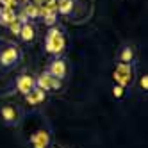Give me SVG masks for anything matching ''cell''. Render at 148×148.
Here are the masks:
<instances>
[{"mask_svg":"<svg viewBox=\"0 0 148 148\" xmlns=\"http://www.w3.org/2000/svg\"><path fill=\"white\" fill-rule=\"evenodd\" d=\"M45 48L48 54L52 56H61L62 52L66 50V38L64 34H62V30L57 29V27H52L48 30V34H47V39H45Z\"/></svg>","mask_w":148,"mask_h":148,"instance_id":"1","label":"cell"},{"mask_svg":"<svg viewBox=\"0 0 148 148\" xmlns=\"http://www.w3.org/2000/svg\"><path fill=\"white\" fill-rule=\"evenodd\" d=\"M112 79L114 82L121 88H129L132 86V82L136 79V68H134V62L127 64V62H118L112 71Z\"/></svg>","mask_w":148,"mask_h":148,"instance_id":"2","label":"cell"},{"mask_svg":"<svg viewBox=\"0 0 148 148\" xmlns=\"http://www.w3.org/2000/svg\"><path fill=\"white\" fill-rule=\"evenodd\" d=\"M22 59V52H20V47L14 43H7L0 48V66L4 70H9L18 64V61Z\"/></svg>","mask_w":148,"mask_h":148,"instance_id":"3","label":"cell"},{"mask_svg":"<svg viewBox=\"0 0 148 148\" xmlns=\"http://www.w3.org/2000/svg\"><path fill=\"white\" fill-rule=\"evenodd\" d=\"M0 120H2L7 127H14L20 123L22 120V111H20L16 105H4L2 109H0Z\"/></svg>","mask_w":148,"mask_h":148,"instance_id":"4","label":"cell"},{"mask_svg":"<svg viewBox=\"0 0 148 148\" xmlns=\"http://www.w3.org/2000/svg\"><path fill=\"white\" fill-rule=\"evenodd\" d=\"M36 88L43 89L45 93L47 91H57V89H61V80L56 79V77H52L48 71H45V73H41V75L36 79Z\"/></svg>","mask_w":148,"mask_h":148,"instance_id":"5","label":"cell"},{"mask_svg":"<svg viewBox=\"0 0 148 148\" xmlns=\"http://www.w3.org/2000/svg\"><path fill=\"white\" fill-rule=\"evenodd\" d=\"M52 77H56V79H59V80H62L66 75H68V64H66V61L62 59L61 56H57V57H54L50 61V64H48V70H47Z\"/></svg>","mask_w":148,"mask_h":148,"instance_id":"6","label":"cell"},{"mask_svg":"<svg viewBox=\"0 0 148 148\" xmlns=\"http://www.w3.org/2000/svg\"><path fill=\"white\" fill-rule=\"evenodd\" d=\"M50 145V132L47 129H39L30 136V146L32 148H48Z\"/></svg>","mask_w":148,"mask_h":148,"instance_id":"7","label":"cell"},{"mask_svg":"<svg viewBox=\"0 0 148 148\" xmlns=\"http://www.w3.org/2000/svg\"><path fill=\"white\" fill-rule=\"evenodd\" d=\"M34 88H36V79L27 75V73H23V75H20L16 79V89H18V93L27 95V93L32 91Z\"/></svg>","mask_w":148,"mask_h":148,"instance_id":"8","label":"cell"},{"mask_svg":"<svg viewBox=\"0 0 148 148\" xmlns=\"http://www.w3.org/2000/svg\"><path fill=\"white\" fill-rule=\"evenodd\" d=\"M20 39L23 41V43H30L34 38H36V27L30 23V22H25L22 23V29H20Z\"/></svg>","mask_w":148,"mask_h":148,"instance_id":"9","label":"cell"},{"mask_svg":"<svg viewBox=\"0 0 148 148\" xmlns=\"http://www.w3.org/2000/svg\"><path fill=\"white\" fill-rule=\"evenodd\" d=\"M16 13H14V9L11 7H2L0 5V25L2 27H9L14 20H16Z\"/></svg>","mask_w":148,"mask_h":148,"instance_id":"10","label":"cell"},{"mask_svg":"<svg viewBox=\"0 0 148 148\" xmlns=\"http://www.w3.org/2000/svg\"><path fill=\"white\" fill-rule=\"evenodd\" d=\"M118 59L120 62H127V64H130V62H134L136 59V48L132 45H123L120 54H118Z\"/></svg>","mask_w":148,"mask_h":148,"instance_id":"11","label":"cell"},{"mask_svg":"<svg viewBox=\"0 0 148 148\" xmlns=\"http://www.w3.org/2000/svg\"><path fill=\"white\" fill-rule=\"evenodd\" d=\"M45 98H47V93H45L43 89H39V88H34L30 93L25 95V100H27V103H30V105H38V103H41V102H45Z\"/></svg>","mask_w":148,"mask_h":148,"instance_id":"12","label":"cell"},{"mask_svg":"<svg viewBox=\"0 0 148 148\" xmlns=\"http://www.w3.org/2000/svg\"><path fill=\"white\" fill-rule=\"evenodd\" d=\"M57 2V13L59 14H70L73 11V5H75V2L73 0H56Z\"/></svg>","mask_w":148,"mask_h":148,"instance_id":"13","label":"cell"},{"mask_svg":"<svg viewBox=\"0 0 148 148\" xmlns=\"http://www.w3.org/2000/svg\"><path fill=\"white\" fill-rule=\"evenodd\" d=\"M23 13H25V16H27L29 20L38 18V16H39V4H36V2H29V4H25Z\"/></svg>","mask_w":148,"mask_h":148,"instance_id":"14","label":"cell"},{"mask_svg":"<svg viewBox=\"0 0 148 148\" xmlns=\"http://www.w3.org/2000/svg\"><path fill=\"white\" fill-rule=\"evenodd\" d=\"M7 29L11 30L13 34H16V36H18V34H20V29H22V22H20V20H14V22H13L11 25H9Z\"/></svg>","mask_w":148,"mask_h":148,"instance_id":"15","label":"cell"},{"mask_svg":"<svg viewBox=\"0 0 148 148\" xmlns=\"http://www.w3.org/2000/svg\"><path fill=\"white\" fill-rule=\"evenodd\" d=\"M112 95H114V98H123V95H125V88L118 86V84H114V88H112Z\"/></svg>","mask_w":148,"mask_h":148,"instance_id":"16","label":"cell"},{"mask_svg":"<svg viewBox=\"0 0 148 148\" xmlns=\"http://www.w3.org/2000/svg\"><path fill=\"white\" fill-rule=\"evenodd\" d=\"M16 4H18L16 0H0V5H2V7H11V9H14Z\"/></svg>","mask_w":148,"mask_h":148,"instance_id":"17","label":"cell"},{"mask_svg":"<svg viewBox=\"0 0 148 148\" xmlns=\"http://www.w3.org/2000/svg\"><path fill=\"white\" fill-rule=\"evenodd\" d=\"M139 84H141V88L146 91V89H148V77H146V75H143V77H141V80H139Z\"/></svg>","mask_w":148,"mask_h":148,"instance_id":"18","label":"cell"},{"mask_svg":"<svg viewBox=\"0 0 148 148\" xmlns=\"http://www.w3.org/2000/svg\"><path fill=\"white\" fill-rule=\"evenodd\" d=\"M16 2H20V4H29V2H32V0H16Z\"/></svg>","mask_w":148,"mask_h":148,"instance_id":"19","label":"cell"}]
</instances>
